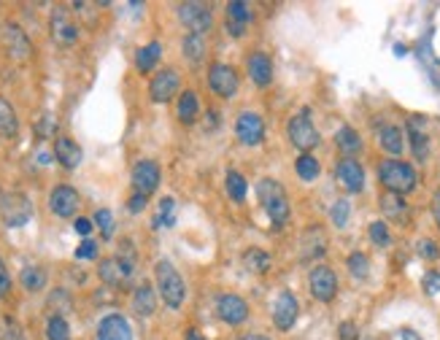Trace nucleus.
<instances>
[{
  "label": "nucleus",
  "instance_id": "nucleus-35",
  "mask_svg": "<svg viewBox=\"0 0 440 340\" xmlns=\"http://www.w3.org/2000/svg\"><path fill=\"white\" fill-rule=\"evenodd\" d=\"M295 170H298V176L302 181H316L319 173H321V165H319V159L314 154H300L298 162H295Z\"/></svg>",
  "mask_w": 440,
  "mask_h": 340
},
{
  "label": "nucleus",
  "instance_id": "nucleus-39",
  "mask_svg": "<svg viewBox=\"0 0 440 340\" xmlns=\"http://www.w3.org/2000/svg\"><path fill=\"white\" fill-rule=\"evenodd\" d=\"M370 240H373V243H375V246H381V249H387L389 243H392V233H389V224L387 221H373V224H370Z\"/></svg>",
  "mask_w": 440,
  "mask_h": 340
},
{
  "label": "nucleus",
  "instance_id": "nucleus-2",
  "mask_svg": "<svg viewBox=\"0 0 440 340\" xmlns=\"http://www.w3.org/2000/svg\"><path fill=\"white\" fill-rule=\"evenodd\" d=\"M154 275H157V289L162 303L168 308H181L184 306V297H187V284L181 278V273L168 262V259H159L154 265Z\"/></svg>",
  "mask_w": 440,
  "mask_h": 340
},
{
  "label": "nucleus",
  "instance_id": "nucleus-11",
  "mask_svg": "<svg viewBox=\"0 0 440 340\" xmlns=\"http://www.w3.org/2000/svg\"><path fill=\"white\" fill-rule=\"evenodd\" d=\"M335 178H338V184L346 189V192H362L365 189V168L354 159V157H343V159H338V165H335Z\"/></svg>",
  "mask_w": 440,
  "mask_h": 340
},
{
  "label": "nucleus",
  "instance_id": "nucleus-3",
  "mask_svg": "<svg viewBox=\"0 0 440 340\" xmlns=\"http://www.w3.org/2000/svg\"><path fill=\"white\" fill-rule=\"evenodd\" d=\"M257 197H260L265 214L270 216L273 224H286L289 221V214H292L289 197H286V192L276 178H262L257 184Z\"/></svg>",
  "mask_w": 440,
  "mask_h": 340
},
{
  "label": "nucleus",
  "instance_id": "nucleus-50",
  "mask_svg": "<svg viewBox=\"0 0 440 340\" xmlns=\"http://www.w3.org/2000/svg\"><path fill=\"white\" fill-rule=\"evenodd\" d=\"M146 200H149L146 195H141V192H135V195H133V197L127 200V208H130L133 214H141L143 208H146Z\"/></svg>",
  "mask_w": 440,
  "mask_h": 340
},
{
  "label": "nucleus",
  "instance_id": "nucleus-13",
  "mask_svg": "<svg viewBox=\"0 0 440 340\" xmlns=\"http://www.w3.org/2000/svg\"><path fill=\"white\" fill-rule=\"evenodd\" d=\"M130 178H133L135 192H141V195L149 197L159 187V181H162V170H159V165L154 159H141V162L133 165V176Z\"/></svg>",
  "mask_w": 440,
  "mask_h": 340
},
{
  "label": "nucleus",
  "instance_id": "nucleus-27",
  "mask_svg": "<svg viewBox=\"0 0 440 340\" xmlns=\"http://www.w3.org/2000/svg\"><path fill=\"white\" fill-rule=\"evenodd\" d=\"M17 136H19L17 111H14V105L6 100V98H0V138L11 140V138H17Z\"/></svg>",
  "mask_w": 440,
  "mask_h": 340
},
{
  "label": "nucleus",
  "instance_id": "nucleus-47",
  "mask_svg": "<svg viewBox=\"0 0 440 340\" xmlns=\"http://www.w3.org/2000/svg\"><path fill=\"white\" fill-rule=\"evenodd\" d=\"M98 256V243L95 240H81V246L76 249V259H95Z\"/></svg>",
  "mask_w": 440,
  "mask_h": 340
},
{
  "label": "nucleus",
  "instance_id": "nucleus-12",
  "mask_svg": "<svg viewBox=\"0 0 440 340\" xmlns=\"http://www.w3.org/2000/svg\"><path fill=\"white\" fill-rule=\"evenodd\" d=\"M235 136L244 146H260L265 140V122L260 114L254 111H244L238 114V122H235Z\"/></svg>",
  "mask_w": 440,
  "mask_h": 340
},
{
  "label": "nucleus",
  "instance_id": "nucleus-31",
  "mask_svg": "<svg viewBox=\"0 0 440 340\" xmlns=\"http://www.w3.org/2000/svg\"><path fill=\"white\" fill-rule=\"evenodd\" d=\"M241 262H244V268L248 273H257V275H265V273L273 268V259L262 249H248V251H244Z\"/></svg>",
  "mask_w": 440,
  "mask_h": 340
},
{
  "label": "nucleus",
  "instance_id": "nucleus-51",
  "mask_svg": "<svg viewBox=\"0 0 440 340\" xmlns=\"http://www.w3.org/2000/svg\"><path fill=\"white\" fill-rule=\"evenodd\" d=\"M73 227H76V233H79V235H89L95 224H92L89 219H84V216H79V219L73 221Z\"/></svg>",
  "mask_w": 440,
  "mask_h": 340
},
{
  "label": "nucleus",
  "instance_id": "nucleus-49",
  "mask_svg": "<svg viewBox=\"0 0 440 340\" xmlns=\"http://www.w3.org/2000/svg\"><path fill=\"white\" fill-rule=\"evenodd\" d=\"M11 292V275H8V268H6V262L0 259V300L6 297Z\"/></svg>",
  "mask_w": 440,
  "mask_h": 340
},
{
  "label": "nucleus",
  "instance_id": "nucleus-42",
  "mask_svg": "<svg viewBox=\"0 0 440 340\" xmlns=\"http://www.w3.org/2000/svg\"><path fill=\"white\" fill-rule=\"evenodd\" d=\"M349 216H352L349 200H335L333 211H330V219H333L335 227H346V224H349Z\"/></svg>",
  "mask_w": 440,
  "mask_h": 340
},
{
  "label": "nucleus",
  "instance_id": "nucleus-41",
  "mask_svg": "<svg viewBox=\"0 0 440 340\" xmlns=\"http://www.w3.org/2000/svg\"><path fill=\"white\" fill-rule=\"evenodd\" d=\"M49 308L54 310V316H65V313H68V310L73 308L71 297H68V292H65V289L52 292V297H49Z\"/></svg>",
  "mask_w": 440,
  "mask_h": 340
},
{
  "label": "nucleus",
  "instance_id": "nucleus-5",
  "mask_svg": "<svg viewBox=\"0 0 440 340\" xmlns=\"http://www.w3.org/2000/svg\"><path fill=\"white\" fill-rule=\"evenodd\" d=\"M0 216L6 221V227H25L33 216V203L27 195L11 192L0 197Z\"/></svg>",
  "mask_w": 440,
  "mask_h": 340
},
{
  "label": "nucleus",
  "instance_id": "nucleus-48",
  "mask_svg": "<svg viewBox=\"0 0 440 340\" xmlns=\"http://www.w3.org/2000/svg\"><path fill=\"white\" fill-rule=\"evenodd\" d=\"M419 254H422L424 259H438L440 256L438 243H435V240H429V238L419 240Z\"/></svg>",
  "mask_w": 440,
  "mask_h": 340
},
{
  "label": "nucleus",
  "instance_id": "nucleus-54",
  "mask_svg": "<svg viewBox=\"0 0 440 340\" xmlns=\"http://www.w3.org/2000/svg\"><path fill=\"white\" fill-rule=\"evenodd\" d=\"M432 214H435V221H438V227H440V189L432 195Z\"/></svg>",
  "mask_w": 440,
  "mask_h": 340
},
{
  "label": "nucleus",
  "instance_id": "nucleus-55",
  "mask_svg": "<svg viewBox=\"0 0 440 340\" xmlns=\"http://www.w3.org/2000/svg\"><path fill=\"white\" fill-rule=\"evenodd\" d=\"M400 340H422V335H419V332H413V329H408V327H405V329H400Z\"/></svg>",
  "mask_w": 440,
  "mask_h": 340
},
{
  "label": "nucleus",
  "instance_id": "nucleus-32",
  "mask_svg": "<svg viewBox=\"0 0 440 340\" xmlns=\"http://www.w3.org/2000/svg\"><path fill=\"white\" fill-rule=\"evenodd\" d=\"M181 51H184L187 63H192V65L203 63V57H206V38H203V35L187 33L184 41H181Z\"/></svg>",
  "mask_w": 440,
  "mask_h": 340
},
{
  "label": "nucleus",
  "instance_id": "nucleus-21",
  "mask_svg": "<svg viewBox=\"0 0 440 340\" xmlns=\"http://www.w3.org/2000/svg\"><path fill=\"white\" fill-rule=\"evenodd\" d=\"M98 340H133L130 322L122 313H108L106 319L98 324Z\"/></svg>",
  "mask_w": 440,
  "mask_h": 340
},
{
  "label": "nucleus",
  "instance_id": "nucleus-38",
  "mask_svg": "<svg viewBox=\"0 0 440 340\" xmlns=\"http://www.w3.org/2000/svg\"><path fill=\"white\" fill-rule=\"evenodd\" d=\"M46 340H71V327L65 316H49L46 322Z\"/></svg>",
  "mask_w": 440,
  "mask_h": 340
},
{
  "label": "nucleus",
  "instance_id": "nucleus-45",
  "mask_svg": "<svg viewBox=\"0 0 440 340\" xmlns=\"http://www.w3.org/2000/svg\"><path fill=\"white\" fill-rule=\"evenodd\" d=\"M422 287H424V292H427V294H438V292H440V273L438 270L424 273Z\"/></svg>",
  "mask_w": 440,
  "mask_h": 340
},
{
  "label": "nucleus",
  "instance_id": "nucleus-30",
  "mask_svg": "<svg viewBox=\"0 0 440 340\" xmlns=\"http://www.w3.org/2000/svg\"><path fill=\"white\" fill-rule=\"evenodd\" d=\"M381 211H384L392 221L408 219V203L403 200V195H394V192H384V195H381Z\"/></svg>",
  "mask_w": 440,
  "mask_h": 340
},
{
  "label": "nucleus",
  "instance_id": "nucleus-53",
  "mask_svg": "<svg viewBox=\"0 0 440 340\" xmlns=\"http://www.w3.org/2000/svg\"><path fill=\"white\" fill-rule=\"evenodd\" d=\"M244 30H246L244 25H235V22H227V33L232 35V38H241V35H244Z\"/></svg>",
  "mask_w": 440,
  "mask_h": 340
},
{
  "label": "nucleus",
  "instance_id": "nucleus-22",
  "mask_svg": "<svg viewBox=\"0 0 440 340\" xmlns=\"http://www.w3.org/2000/svg\"><path fill=\"white\" fill-rule=\"evenodd\" d=\"M52 35L57 44H65V46H71L76 44V38H79V27L73 25L71 14L65 11V8H54L52 11Z\"/></svg>",
  "mask_w": 440,
  "mask_h": 340
},
{
  "label": "nucleus",
  "instance_id": "nucleus-26",
  "mask_svg": "<svg viewBox=\"0 0 440 340\" xmlns=\"http://www.w3.org/2000/svg\"><path fill=\"white\" fill-rule=\"evenodd\" d=\"M176 117H178V122H184V124H194V122H197V117H200V103H197V95H194L192 89H187V92L178 95Z\"/></svg>",
  "mask_w": 440,
  "mask_h": 340
},
{
  "label": "nucleus",
  "instance_id": "nucleus-16",
  "mask_svg": "<svg viewBox=\"0 0 440 340\" xmlns=\"http://www.w3.org/2000/svg\"><path fill=\"white\" fill-rule=\"evenodd\" d=\"M178 86H181V79H178V70L176 68H162L152 79L149 84V95L154 103H168L173 100V95H178Z\"/></svg>",
  "mask_w": 440,
  "mask_h": 340
},
{
  "label": "nucleus",
  "instance_id": "nucleus-4",
  "mask_svg": "<svg viewBox=\"0 0 440 340\" xmlns=\"http://www.w3.org/2000/svg\"><path fill=\"white\" fill-rule=\"evenodd\" d=\"M286 138L302 154H311V149L319 146V130L314 127V122H311V111L308 108H302L300 114L289 117V122H286Z\"/></svg>",
  "mask_w": 440,
  "mask_h": 340
},
{
  "label": "nucleus",
  "instance_id": "nucleus-17",
  "mask_svg": "<svg viewBox=\"0 0 440 340\" xmlns=\"http://www.w3.org/2000/svg\"><path fill=\"white\" fill-rule=\"evenodd\" d=\"M98 275H100V281L108 284V287H119L122 281H127L133 275V262L122 259V256H106V259H100Z\"/></svg>",
  "mask_w": 440,
  "mask_h": 340
},
{
  "label": "nucleus",
  "instance_id": "nucleus-25",
  "mask_svg": "<svg viewBox=\"0 0 440 340\" xmlns=\"http://www.w3.org/2000/svg\"><path fill=\"white\" fill-rule=\"evenodd\" d=\"M133 310H135L141 319H149V316L157 310V294H154V289H152L149 284L135 287V292H133Z\"/></svg>",
  "mask_w": 440,
  "mask_h": 340
},
{
  "label": "nucleus",
  "instance_id": "nucleus-56",
  "mask_svg": "<svg viewBox=\"0 0 440 340\" xmlns=\"http://www.w3.org/2000/svg\"><path fill=\"white\" fill-rule=\"evenodd\" d=\"M184 340H206V338H203V335H200V332H197L194 327H189V329L184 332Z\"/></svg>",
  "mask_w": 440,
  "mask_h": 340
},
{
  "label": "nucleus",
  "instance_id": "nucleus-20",
  "mask_svg": "<svg viewBox=\"0 0 440 340\" xmlns=\"http://www.w3.org/2000/svg\"><path fill=\"white\" fill-rule=\"evenodd\" d=\"M54 159L62 165V168L68 170H76L81 165V159H84V152H81V146L68 136H60L54 140Z\"/></svg>",
  "mask_w": 440,
  "mask_h": 340
},
{
  "label": "nucleus",
  "instance_id": "nucleus-1",
  "mask_svg": "<svg viewBox=\"0 0 440 340\" xmlns=\"http://www.w3.org/2000/svg\"><path fill=\"white\" fill-rule=\"evenodd\" d=\"M378 181L384 184L387 192H394V195H408L416 189V170L413 165H408L403 159H384L378 165Z\"/></svg>",
  "mask_w": 440,
  "mask_h": 340
},
{
  "label": "nucleus",
  "instance_id": "nucleus-46",
  "mask_svg": "<svg viewBox=\"0 0 440 340\" xmlns=\"http://www.w3.org/2000/svg\"><path fill=\"white\" fill-rule=\"evenodd\" d=\"M338 340H359V327L354 322L338 324Z\"/></svg>",
  "mask_w": 440,
  "mask_h": 340
},
{
  "label": "nucleus",
  "instance_id": "nucleus-10",
  "mask_svg": "<svg viewBox=\"0 0 440 340\" xmlns=\"http://www.w3.org/2000/svg\"><path fill=\"white\" fill-rule=\"evenodd\" d=\"M270 313H273V324H276L281 332L292 329L295 322H298V316H300L298 297H295L289 289L279 292V297H276V303H273V310H270Z\"/></svg>",
  "mask_w": 440,
  "mask_h": 340
},
{
  "label": "nucleus",
  "instance_id": "nucleus-18",
  "mask_svg": "<svg viewBox=\"0 0 440 340\" xmlns=\"http://www.w3.org/2000/svg\"><path fill=\"white\" fill-rule=\"evenodd\" d=\"M408 138H411V152L416 157V162L429 159V133H427V119L424 117H411L408 119Z\"/></svg>",
  "mask_w": 440,
  "mask_h": 340
},
{
  "label": "nucleus",
  "instance_id": "nucleus-23",
  "mask_svg": "<svg viewBox=\"0 0 440 340\" xmlns=\"http://www.w3.org/2000/svg\"><path fill=\"white\" fill-rule=\"evenodd\" d=\"M246 70H248V79L257 86H267L273 81V63H270V57H267L265 51H254V54L248 57Z\"/></svg>",
  "mask_w": 440,
  "mask_h": 340
},
{
  "label": "nucleus",
  "instance_id": "nucleus-6",
  "mask_svg": "<svg viewBox=\"0 0 440 340\" xmlns=\"http://www.w3.org/2000/svg\"><path fill=\"white\" fill-rule=\"evenodd\" d=\"M178 19L181 25L194 35H206L211 30L213 25V14H211V6L206 3H197V0H189V3H181L178 6Z\"/></svg>",
  "mask_w": 440,
  "mask_h": 340
},
{
  "label": "nucleus",
  "instance_id": "nucleus-28",
  "mask_svg": "<svg viewBox=\"0 0 440 340\" xmlns=\"http://www.w3.org/2000/svg\"><path fill=\"white\" fill-rule=\"evenodd\" d=\"M159 57H162V44L152 41V44H146V46H141V49L135 51V68L141 70V73H152V70L157 68Z\"/></svg>",
  "mask_w": 440,
  "mask_h": 340
},
{
  "label": "nucleus",
  "instance_id": "nucleus-8",
  "mask_svg": "<svg viewBox=\"0 0 440 340\" xmlns=\"http://www.w3.org/2000/svg\"><path fill=\"white\" fill-rule=\"evenodd\" d=\"M208 86H211L213 95L229 100V98L238 95L241 81H238V73H235L232 65H227V63H213L211 68H208Z\"/></svg>",
  "mask_w": 440,
  "mask_h": 340
},
{
  "label": "nucleus",
  "instance_id": "nucleus-34",
  "mask_svg": "<svg viewBox=\"0 0 440 340\" xmlns=\"http://www.w3.org/2000/svg\"><path fill=\"white\" fill-rule=\"evenodd\" d=\"M225 189H227L229 200H235V203H244V200H246L248 184L238 170H229L227 173V178H225Z\"/></svg>",
  "mask_w": 440,
  "mask_h": 340
},
{
  "label": "nucleus",
  "instance_id": "nucleus-44",
  "mask_svg": "<svg viewBox=\"0 0 440 340\" xmlns=\"http://www.w3.org/2000/svg\"><path fill=\"white\" fill-rule=\"evenodd\" d=\"M95 224L100 227L103 238H111V235H114V216H111V211H108V208L95 211Z\"/></svg>",
  "mask_w": 440,
  "mask_h": 340
},
{
  "label": "nucleus",
  "instance_id": "nucleus-7",
  "mask_svg": "<svg viewBox=\"0 0 440 340\" xmlns=\"http://www.w3.org/2000/svg\"><path fill=\"white\" fill-rule=\"evenodd\" d=\"M308 292L319 303H333L338 294V275L327 265H316L308 273Z\"/></svg>",
  "mask_w": 440,
  "mask_h": 340
},
{
  "label": "nucleus",
  "instance_id": "nucleus-14",
  "mask_svg": "<svg viewBox=\"0 0 440 340\" xmlns=\"http://www.w3.org/2000/svg\"><path fill=\"white\" fill-rule=\"evenodd\" d=\"M3 46H6V54H8L14 63H25V60H30V54H33L30 38L25 35V30H22L19 25H6V27H3Z\"/></svg>",
  "mask_w": 440,
  "mask_h": 340
},
{
  "label": "nucleus",
  "instance_id": "nucleus-43",
  "mask_svg": "<svg viewBox=\"0 0 440 340\" xmlns=\"http://www.w3.org/2000/svg\"><path fill=\"white\" fill-rule=\"evenodd\" d=\"M0 340H27V338H25V329L19 327L17 319L6 316V319H3V332H0Z\"/></svg>",
  "mask_w": 440,
  "mask_h": 340
},
{
  "label": "nucleus",
  "instance_id": "nucleus-15",
  "mask_svg": "<svg viewBox=\"0 0 440 340\" xmlns=\"http://www.w3.org/2000/svg\"><path fill=\"white\" fill-rule=\"evenodd\" d=\"M79 192L68 184H60V187L52 189V195H49V208H52L54 216H60V219H71L76 216V211H79Z\"/></svg>",
  "mask_w": 440,
  "mask_h": 340
},
{
  "label": "nucleus",
  "instance_id": "nucleus-52",
  "mask_svg": "<svg viewBox=\"0 0 440 340\" xmlns=\"http://www.w3.org/2000/svg\"><path fill=\"white\" fill-rule=\"evenodd\" d=\"M52 130H54V119H52V117H44V124L38 127V136L49 138V136H52Z\"/></svg>",
  "mask_w": 440,
  "mask_h": 340
},
{
  "label": "nucleus",
  "instance_id": "nucleus-24",
  "mask_svg": "<svg viewBox=\"0 0 440 340\" xmlns=\"http://www.w3.org/2000/svg\"><path fill=\"white\" fill-rule=\"evenodd\" d=\"M378 146L392 157H397L405 149V133L397 124H381L378 127Z\"/></svg>",
  "mask_w": 440,
  "mask_h": 340
},
{
  "label": "nucleus",
  "instance_id": "nucleus-19",
  "mask_svg": "<svg viewBox=\"0 0 440 340\" xmlns=\"http://www.w3.org/2000/svg\"><path fill=\"white\" fill-rule=\"evenodd\" d=\"M327 251V235L321 227H308L300 238V259L302 262H314Z\"/></svg>",
  "mask_w": 440,
  "mask_h": 340
},
{
  "label": "nucleus",
  "instance_id": "nucleus-36",
  "mask_svg": "<svg viewBox=\"0 0 440 340\" xmlns=\"http://www.w3.org/2000/svg\"><path fill=\"white\" fill-rule=\"evenodd\" d=\"M254 19V11H251V6L244 3V0H232L227 3V22H235V25H244L246 27V22Z\"/></svg>",
  "mask_w": 440,
  "mask_h": 340
},
{
  "label": "nucleus",
  "instance_id": "nucleus-37",
  "mask_svg": "<svg viewBox=\"0 0 440 340\" xmlns=\"http://www.w3.org/2000/svg\"><path fill=\"white\" fill-rule=\"evenodd\" d=\"M346 268H349V273H352L354 278L365 281V278L370 275V259H368V254H362V251H354V254H349V259H346Z\"/></svg>",
  "mask_w": 440,
  "mask_h": 340
},
{
  "label": "nucleus",
  "instance_id": "nucleus-40",
  "mask_svg": "<svg viewBox=\"0 0 440 340\" xmlns=\"http://www.w3.org/2000/svg\"><path fill=\"white\" fill-rule=\"evenodd\" d=\"M173 205H176V200L173 197H162L159 200V211L157 216H154V227H173Z\"/></svg>",
  "mask_w": 440,
  "mask_h": 340
},
{
  "label": "nucleus",
  "instance_id": "nucleus-57",
  "mask_svg": "<svg viewBox=\"0 0 440 340\" xmlns=\"http://www.w3.org/2000/svg\"><path fill=\"white\" fill-rule=\"evenodd\" d=\"M238 340H270L267 335H260V332H246V335H241Z\"/></svg>",
  "mask_w": 440,
  "mask_h": 340
},
{
  "label": "nucleus",
  "instance_id": "nucleus-33",
  "mask_svg": "<svg viewBox=\"0 0 440 340\" xmlns=\"http://www.w3.org/2000/svg\"><path fill=\"white\" fill-rule=\"evenodd\" d=\"M19 284L27 292H41L46 287V270L38 268V265H27V268H22V273H19Z\"/></svg>",
  "mask_w": 440,
  "mask_h": 340
},
{
  "label": "nucleus",
  "instance_id": "nucleus-9",
  "mask_svg": "<svg viewBox=\"0 0 440 340\" xmlns=\"http://www.w3.org/2000/svg\"><path fill=\"white\" fill-rule=\"evenodd\" d=\"M216 316L229 327H238L248 319V303L241 294H232V292L219 294L216 297Z\"/></svg>",
  "mask_w": 440,
  "mask_h": 340
},
{
  "label": "nucleus",
  "instance_id": "nucleus-29",
  "mask_svg": "<svg viewBox=\"0 0 440 340\" xmlns=\"http://www.w3.org/2000/svg\"><path fill=\"white\" fill-rule=\"evenodd\" d=\"M335 146L343 152V157H354L356 152H362V138L359 133L354 130V127H340L338 133H335Z\"/></svg>",
  "mask_w": 440,
  "mask_h": 340
}]
</instances>
